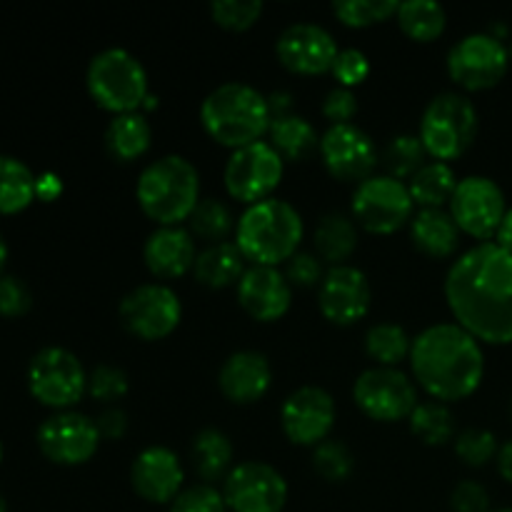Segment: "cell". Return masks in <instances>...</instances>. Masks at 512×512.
Here are the masks:
<instances>
[{"instance_id":"60d3db41","label":"cell","mask_w":512,"mask_h":512,"mask_svg":"<svg viewBox=\"0 0 512 512\" xmlns=\"http://www.w3.org/2000/svg\"><path fill=\"white\" fill-rule=\"evenodd\" d=\"M210 15L220 28L240 33L258 23L263 15V3L260 0H213Z\"/></svg>"},{"instance_id":"9a60e30c","label":"cell","mask_w":512,"mask_h":512,"mask_svg":"<svg viewBox=\"0 0 512 512\" xmlns=\"http://www.w3.org/2000/svg\"><path fill=\"white\" fill-rule=\"evenodd\" d=\"M223 498L230 512H283L288 483L273 465L248 460L223 480Z\"/></svg>"},{"instance_id":"8992f818","label":"cell","mask_w":512,"mask_h":512,"mask_svg":"<svg viewBox=\"0 0 512 512\" xmlns=\"http://www.w3.org/2000/svg\"><path fill=\"white\" fill-rule=\"evenodd\" d=\"M88 93L113 115L140 113L150 98L148 73L143 63L125 48H105L90 60L85 73Z\"/></svg>"},{"instance_id":"d4e9b609","label":"cell","mask_w":512,"mask_h":512,"mask_svg":"<svg viewBox=\"0 0 512 512\" xmlns=\"http://www.w3.org/2000/svg\"><path fill=\"white\" fill-rule=\"evenodd\" d=\"M410 238L420 253L430 258H450L458 250L460 230L445 208L420 210L410 220Z\"/></svg>"},{"instance_id":"11a10c76","label":"cell","mask_w":512,"mask_h":512,"mask_svg":"<svg viewBox=\"0 0 512 512\" xmlns=\"http://www.w3.org/2000/svg\"><path fill=\"white\" fill-rule=\"evenodd\" d=\"M0 512H8V505H5V500H3V495H0Z\"/></svg>"},{"instance_id":"9f6ffc18","label":"cell","mask_w":512,"mask_h":512,"mask_svg":"<svg viewBox=\"0 0 512 512\" xmlns=\"http://www.w3.org/2000/svg\"><path fill=\"white\" fill-rule=\"evenodd\" d=\"M0 463H3V443H0Z\"/></svg>"},{"instance_id":"83f0119b","label":"cell","mask_w":512,"mask_h":512,"mask_svg":"<svg viewBox=\"0 0 512 512\" xmlns=\"http://www.w3.org/2000/svg\"><path fill=\"white\" fill-rule=\"evenodd\" d=\"M458 183L460 180L455 170L450 168V163L428 160L405 185H408L413 203L420 205V210H430L450 205Z\"/></svg>"},{"instance_id":"6f0895ef","label":"cell","mask_w":512,"mask_h":512,"mask_svg":"<svg viewBox=\"0 0 512 512\" xmlns=\"http://www.w3.org/2000/svg\"><path fill=\"white\" fill-rule=\"evenodd\" d=\"M495 512H512V508H503V510H495Z\"/></svg>"},{"instance_id":"30bf717a","label":"cell","mask_w":512,"mask_h":512,"mask_svg":"<svg viewBox=\"0 0 512 512\" xmlns=\"http://www.w3.org/2000/svg\"><path fill=\"white\" fill-rule=\"evenodd\" d=\"M448 213L453 215L460 233L470 235L480 243H490V238L498 235L500 223L508 213V203H505L503 188L495 180L485 178V175H470V178L460 180L455 188Z\"/></svg>"},{"instance_id":"4fadbf2b","label":"cell","mask_w":512,"mask_h":512,"mask_svg":"<svg viewBox=\"0 0 512 512\" xmlns=\"http://www.w3.org/2000/svg\"><path fill=\"white\" fill-rule=\"evenodd\" d=\"M353 400L368 418L378 423H395L410 418L418 408V388L398 368H370L358 375Z\"/></svg>"},{"instance_id":"5bb4252c","label":"cell","mask_w":512,"mask_h":512,"mask_svg":"<svg viewBox=\"0 0 512 512\" xmlns=\"http://www.w3.org/2000/svg\"><path fill=\"white\" fill-rule=\"evenodd\" d=\"M120 320L140 340H163L183 318L178 293L163 283H145L120 300Z\"/></svg>"},{"instance_id":"ac0fdd59","label":"cell","mask_w":512,"mask_h":512,"mask_svg":"<svg viewBox=\"0 0 512 512\" xmlns=\"http://www.w3.org/2000/svg\"><path fill=\"white\" fill-rule=\"evenodd\" d=\"M335 400L328 390L305 385L290 393L280 408V425L290 443L315 448L328 440L335 425Z\"/></svg>"},{"instance_id":"4316f807","label":"cell","mask_w":512,"mask_h":512,"mask_svg":"<svg viewBox=\"0 0 512 512\" xmlns=\"http://www.w3.org/2000/svg\"><path fill=\"white\" fill-rule=\"evenodd\" d=\"M153 143V128L143 113L113 115L105 128V148L120 163H133L143 158Z\"/></svg>"},{"instance_id":"ffe728a7","label":"cell","mask_w":512,"mask_h":512,"mask_svg":"<svg viewBox=\"0 0 512 512\" xmlns=\"http://www.w3.org/2000/svg\"><path fill=\"white\" fill-rule=\"evenodd\" d=\"M278 60L298 75H320L333 70L338 58V43L333 35L315 23H295L280 33L275 43Z\"/></svg>"},{"instance_id":"d6986e66","label":"cell","mask_w":512,"mask_h":512,"mask_svg":"<svg viewBox=\"0 0 512 512\" xmlns=\"http://www.w3.org/2000/svg\"><path fill=\"white\" fill-rule=\"evenodd\" d=\"M373 290H370L368 275L355 265H335L325 273L318 288V305L325 320L333 325H355L370 313Z\"/></svg>"},{"instance_id":"74e56055","label":"cell","mask_w":512,"mask_h":512,"mask_svg":"<svg viewBox=\"0 0 512 512\" xmlns=\"http://www.w3.org/2000/svg\"><path fill=\"white\" fill-rule=\"evenodd\" d=\"M395 0H338L333 3L335 18L348 28H370L398 15Z\"/></svg>"},{"instance_id":"3957f363","label":"cell","mask_w":512,"mask_h":512,"mask_svg":"<svg viewBox=\"0 0 512 512\" xmlns=\"http://www.w3.org/2000/svg\"><path fill=\"white\" fill-rule=\"evenodd\" d=\"M200 123L215 143L240 150L268 135L273 113L258 88L248 83H223L200 105Z\"/></svg>"},{"instance_id":"7402d4cb","label":"cell","mask_w":512,"mask_h":512,"mask_svg":"<svg viewBox=\"0 0 512 512\" xmlns=\"http://www.w3.org/2000/svg\"><path fill=\"white\" fill-rule=\"evenodd\" d=\"M238 303L258 323H275L293 305V285L278 268L250 265L238 283Z\"/></svg>"},{"instance_id":"f546056e","label":"cell","mask_w":512,"mask_h":512,"mask_svg":"<svg viewBox=\"0 0 512 512\" xmlns=\"http://www.w3.org/2000/svg\"><path fill=\"white\" fill-rule=\"evenodd\" d=\"M268 138V143L278 150V155L283 160H303L313 150L320 148V138L315 133L313 123L293 113L273 118Z\"/></svg>"},{"instance_id":"680465c9","label":"cell","mask_w":512,"mask_h":512,"mask_svg":"<svg viewBox=\"0 0 512 512\" xmlns=\"http://www.w3.org/2000/svg\"><path fill=\"white\" fill-rule=\"evenodd\" d=\"M510 60H512V45H510Z\"/></svg>"},{"instance_id":"7dc6e473","label":"cell","mask_w":512,"mask_h":512,"mask_svg":"<svg viewBox=\"0 0 512 512\" xmlns=\"http://www.w3.org/2000/svg\"><path fill=\"white\" fill-rule=\"evenodd\" d=\"M323 115L333 125H345L358 115V98L348 88H333L323 100Z\"/></svg>"},{"instance_id":"f5cc1de1","label":"cell","mask_w":512,"mask_h":512,"mask_svg":"<svg viewBox=\"0 0 512 512\" xmlns=\"http://www.w3.org/2000/svg\"><path fill=\"white\" fill-rule=\"evenodd\" d=\"M498 473L503 475V478L508 480V483H512V438L505 445H500Z\"/></svg>"},{"instance_id":"e575fe53","label":"cell","mask_w":512,"mask_h":512,"mask_svg":"<svg viewBox=\"0 0 512 512\" xmlns=\"http://www.w3.org/2000/svg\"><path fill=\"white\" fill-rule=\"evenodd\" d=\"M410 433L425 445H445L455 440V418L448 410V405L438 400L418 403V408L408 418Z\"/></svg>"},{"instance_id":"8fae6325","label":"cell","mask_w":512,"mask_h":512,"mask_svg":"<svg viewBox=\"0 0 512 512\" xmlns=\"http://www.w3.org/2000/svg\"><path fill=\"white\" fill-rule=\"evenodd\" d=\"M283 170L285 160L280 158L278 150L268 140H260L248 148L233 150L225 165V190L230 198L255 205L260 200L273 198L275 188L283 180Z\"/></svg>"},{"instance_id":"f1b7e54d","label":"cell","mask_w":512,"mask_h":512,"mask_svg":"<svg viewBox=\"0 0 512 512\" xmlns=\"http://www.w3.org/2000/svg\"><path fill=\"white\" fill-rule=\"evenodd\" d=\"M318 258L335 265H345V260L358 248V225L353 218L343 213H328L320 218L318 228L313 233Z\"/></svg>"},{"instance_id":"b9f144b4","label":"cell","mask_w":512,"mask_h":512,"mask_svg":"<svg viewBox=\"0 0 512 512\" xmlns=\"http://www.w3.org/2000/svg\"><path fill=\"white\" fill-rule=\"evenodd\" d=\"M130 388V380L123 368L115 365H98L88 373V395L98 403H115L125 398Z\"/></svg>"},{"instance_id":"603a6c76","label":"cell","mask_w":512,"mask_h":512,"mask_svg":"<svg viewBox=\"0 0 512 512\" xmlns=\"http://www.w3.org/2000/svg\"><path fill=\"white\" fill-rule=\"evenodd\" d=\"M273 383V365L258 350H238L218 373L220 393L235 405H250L265 398Z\"/></svg>"},{"instance_id":"ab89813d","label":"cell","mask_w":512,"mask_h":512,"mask_svg":"<svg viewBox=\"0 0 512 512\" xmlns=\"http://www.w3.org/2000/svg\"><path fill=\"white\" fill-rule=\"evenodd\" d=\"M455 455L470 468H485L488 463L498 460L500 445L490 430L485 428H468L455 435L453 440Z\"/></svg>"},{"instance_id":"f6af8a7d","label":"cell","mask_w":512,"mask_h":512,"mask_svg":"<svg viewBox=\"0 0 512 512\" xmlns=\"http://www.w3.org/2000/svg\"><path fill=\"white\" fill-rule=\"evenodd\" d=\"M30 303H33V295L25 288L23 280H18L15 275L0 278V315L18 318V315L28 313Z\"/></svg>"},{"instance_id":"5b68a950","label":"cell","mask_w":512,"mask_h":512,"mask_svg":"<svg viewBox=\"0 0 512 512\" xmlns=\"http://www.w3.org/2000/svg\"><path fill=\"white\" fill-rule=\"evenodd\" d=\"M135 198L158 228L185 223L200 203L198 168L183 155H163L143 168Z\"/></svg>"},{"instance_id":"f907efd6","label":"cell","mask_w":512,"mask_h":512,"mask_svg":"<svg viewBox=\"0 0 512 512\" xmlns=\"http://www.w3.org/2000/svg\"><path fill=\"white\" fill-rule=\"evenodd\" d=\"M63 193V183H60V178L55 173H43L38 175V180H35V198L40 200H55L58 195Z\"/></svg>"},{"instance_id":"1f68e13d","label":"cell","mask_w":512,"mask_h":512,"mask_svg":"<svg viewBox=\"0 0 512 512\" xmlns=\"http://www.w3.org/2000/svg\"><path fill=\"white\" fill-rule=\"evenodd\" d=\"M35 175L23 160L0 153V213L15 215L35 200Z\"/></svg>"},{"instance_id":"277c9868","label":"cell","mask_w":512,"mask_h":512,"mask_svg":"<svg viewBox=\"0 0 512 512\" xmlns=\"http://www.w3.org/2000/svg\"><path fill=\"white\" fill-rule=\"evenodd\" d=\"M303 218L288 200L268 198L248 205L235 225V245L253 265L278 268L288 263L303 240Z\"/></svg>"},{"instance_id":"ee69618b","label":"cell","mask_w":512,"mask_h":512,"mask_svg":"<svg viewBox=\"0 0 512 512\" xmlns=\"http://www.w3.org/2000/svg\"><path fill=\"white\" fill-rule=\"evenodd\" d=\"M330 73L335 75V80L340 83V88L353 90L355 85L365 83L370 75V60L363 50L358 48H345L340 50L338 58H335L333 70Z\"/></svg>"},{"instance_id":"681fc988","label":"cell","mask_w":512,"mask_h":512,"mask_svg":"<svg viewBox=\"0 0 512 512\" xmlns=\"http://www.w3.org/2000/svg\"><path fill=\"white\" fill-rule=\"evenodd\" d=\"M95 425H98V433L103 440H120L128 433V415L120 408H108L100 413Z\"/></svg>"},{"instance_id":"9c48e42d","label":"cell","mask_w":512,"mask_h":512,"mask_svg":"<svg viewBox=\"0 0 512 512\" xmlns=\"http://www.w3.org/2000/svg\"><path fill=\"white\" fill-rule=\"evenodd\" d=\"M408 185L390 175H370L353 193V218L368 233L390 235L413 220Z\"/></svg>"},{"instance_id":"f35d334b","label":"cell","mask_w":512,"mask_h":512,"mask_svg":"<svg viewBox=\"0 0 512 512\" xmlns=\"http://www.w3.org/2000/svg\"><path fill=\"white\" fill-rule=\"evenodd\" d=\"M313 465L320 478L328 480V483H345L355 470L353 450L345 443H340V440L328 438L320 445H315Z\"/></svg>"},{"instance_id":"7a4b0ae2","label":"cell","mask_w":512,"mask_h":512,"mask_svg":"<svg viewBox=\"0 0 512 512\" xmlns=\"http://www.w3.org/2000/svg\"><path fill=\"white\" fill-rule=\"evenodd\" d=\"M408 360L420 388L438 403L470 398L485 378L483 348L458 323L425 328L413 338Z\"/></svg>"},{"instance_id":"52a82bcc","label":"cell","mask_w":512,"mask_h":512,"mask_svg":"<svg viewBox=\"0 0 512 512\" xmlns=\"http://www.w3.org/2000/svg\"><path fill=\"white\" fill-rule=\"evenodd\" d=\"M480 118L473 100L463 93H440L425 108L420 120V143L428 158L450 163L473 145Z\"/></svg>"},{"instance_id":"d6a6232c","label":"cell","mask_w":512,"mask_h":512,"mask_svg":"<svg viewBox=\"0 0 512 512\" xmlns=\"http://www.w3.org/2000/svg\"><path fill=\"white\" fill-rule=\"evenodd\" d=\"M398 25L408 38L418 40V43H430L443 35L448 15H445L443 5L435 0H408V3H400Z\"/></svg>"},{"instance_id":"e0dca14e","label":"cell","mask_w":512,"mask_h":512,"mask_svg":"<svg viewBox=\"0 0 512 512\" xmlns=\"http://www.w3.org/2000/svg\"><path fill=\"white\" fill-rule=\"evenodd\" d=\"M320 158L333 178L345 183H363L378 165L373 138L355 123L330 125L320 138Z\"/></svg>"},{"instance_id":"cb8c5ba5","label":"cell","mask_w":512,"mask_h":512,"mask_svg":"<svg viewBox=\"0 0 512 512\" xmlns=\"http://www.w3.org/2000/svg\"><path fill=\"white\" fill-rule=\"evenodd\" d=\"M143 260L155 278L173 280L195 268L198 250L190 230H185L183 225H170L150 233V238L145 240Z\"/></svg>"},{"instance_id":"44dd1931","label":"cell","mask_w":512,"mask_h":512,"mask_svg":"<svg viewBox=\"0 0 512 512\" xmlns=\"http://www.w3.org/2000/svg\"><path fill=\"white\" fill-rule=\"evenodd\" d=\"M183 465L178 455L165 445H150L135 455L130 465V483L143 500L153 505L173 503L183 493Z\"/></svg>"},{"instance_id":"4dcf8cb0","label":"cell","mask_w":512,"mask_h":512,"mask_svg":"<svg viewBox=\"0 0 512 512\" xmlns=\"http://www.w3.org/2000/svg\"><path fill=\"white\" fill-rule=\"evenodd\" d=\"M233 443H230L228 435L218 428H205L195 435L193 440V465L195 473L205 480V483H213L218 478H228V473L233 468Z\"/></svg>"},{"instance_id":"8d00e7d4","label":"cell","mask_w":512,"mask_h":512,"mask_svg":"<svg viewBox=\"0 0 512 512\" xmlns=\"http://www.w3.org/2000/svg\"><path fill=\"white\" fill-rule=\"evenodd\" d=\"M423 143L418 135H395L383 153V163L388 168V175L395 180H410L425 163H428Z\"/></svg>"},{"instance_id":"484cf974","label":"cell","mask_w":512,"mask_h":512,"mask_svg":"<svg viewBox=\"0 0 512 512\" xmlns=\"http://www.w3.org/2000/svg\"><path fill=\"white\" fill-rule=\"evenodd\" d=\"M245 263L248 260L243 258V253L238 250L235 243H215L208 245L203 253H198V260H195V280L205 288H228V285H238L240 278L245 275Z\"/></svg>"},{"instance_id":"2e32d148","label":"cell","mask_w":512,"mask_h":512,"mask_svg":"<svg viewBox=\"0 0 512 512\" xmlns=\"http://www.w3.org/2000/svg\"><path fill=\"white\" fill-rule=\"evenodd\" d=\"M40 453L58 465H83L98 453L100 433L93 418L75 410H60L40 423L38 435Z\"/></svg>"},{"instance_id":"ba28073f","label":"cell","mask_w":512,"mask_h":512,"mask_svg":"<svg viewBox=\"0 0 512 512\" xmlns=\"http://www.w3.org/2000/svg\"><path fill=\"white\" fill-rule=\"evenodd\" d=\"M30 395L48 408L70 410L88 393V373L78 355L50 345L38 350L28 365Z\"/></svg>"},{"instance_id":"6da1fadb","label":"cell","mask_w":512,"mask_h":512,"mask_svg":"<svg viewBox=\"0 0 512 512\" xmlns=\"http://www.w3.org/2000/svg\"><path fill=\"white\" fill-rule=\"evenodd\" d=\"M455 323L478 343H512V255L495 240L465 250L445 275Z\"/></svg>"},{"instance_id":"d590c367","label":"cell","mask_w":512,"mask_h":512,"mask_svg":"<svg viewBox=\"0 0 512 512\" xmlns=\"http://www.w3.org/2000/svg\"><path fill=\"white\" fill-rule=\"evenodd\" d=\"M190 235H198L205 243H225L228 233L233 230V213L225 203L215 198H200V203L195 205L193 215L188 220Z\"/></svg>"},{"instance_id":"816d5d0a","label":"cell","mask_w":512,"mask_h":512,"mask_svg":"<svg viewBox=\"0 0 512 512\" xmlns=\"http://www.w3.org/2000/svg\"><path fill=\"white\" fill-rule=\"evenodd\" d=\"M495 243H498L503 250H508V253L512 255V208H508L503 223H500L498 235H495Z\"/></svg>"},{"instance_id":"836d02e7","label":"cell","mask_w":512,"mask_h":512,"mask_svg":"<svg viewBox=\"0 0 512 512\" xmlns=\"http://www.w3.org/2000/svg\"><path fill=\"white\" fill-rule=\"evenodd\" d=\"M413 338L395 323H378L365 335V353L378 363V368H398L410 358Z\"/></svg>"},{"instance_id":"91938a15","label":"cell","mask_w":512,"mask_h":512,"mask_svg":"<svg viewBox=\"0 0 512 512\" xmlns=\"http://www.w3.org/2000/svg\"><path fill=\"white\" fill-rule=\"evenodd\" d=\"M510 415H512V403H510Z\"/></svg>"},{"instance_id":"bcb514c9","label":"cell","mask_w":512,"mask_h":512,"mask_svg":"<svg viewBox=\"0 0 512 512\" xmlns=\"http://www.w3.org/2000/svg\"><path fill=\"white\" fill-rule=\"evenodd\" d=\"M285 278L290 280V285H298V288H313V285L323 283V263L313 253H295L288 260Z\"/></svg>"},{"instance_id":"7c38bea8","label":"cell","mask_w":512,"mask_h":512,"mask_svg":"<svg viewBox=\"0 0 512 512\" xmlns=\"http://www.w3.org/2000/svg\"><path fill=\"white\" fill-rule=\"evenodd\" d=\"M510 68V50L498 35L470 33L460 38L448 53V73L460 88L490 90L505 78Z\"/></svg>"},{"instance_id":"7bdbcfd3","label":"cell","mask_w":512,"mask_h":512,"mask_svg":"<svg viewBox=\"0 0 512 512\" xmlns=\"http://www.w3.org/2000/svg\"><path fill=\"white\" fill-rule=\"evenodd\" d=\"M168 512H230L225 505L223 490L213 488V485H193V488L183 490L178 498L170 503Z\"/></svg>"},{"instance_id":"db71d44e","label":"cell","mask_w":512,"mask_h":512,"mask_svg":"<svg viewBox=\"0 0 512 512\" xmlns=\"http://www.w3.org/2000/svg\"><path fill=\"white\" fill-rule=\"evenodd\" d=\"M5 260H8V245H5V238H3V233H0V278H3Z\"/></svg>"},{"instance_id":"c3c4849f","label":"cell","mask_w":512,"mask_h":512,"mask_svg":"<svg viewBox=\"0 0 512 512\" xmlns=\"http://www.w3.org/2000/svg\"><path fill=\"white\" fill-rule=\"evenodd\" d=\"M450 505L455 512H488L490 510V495L475 480H463L453 488L450 495Z\"/></svg>"}]
</instances>
